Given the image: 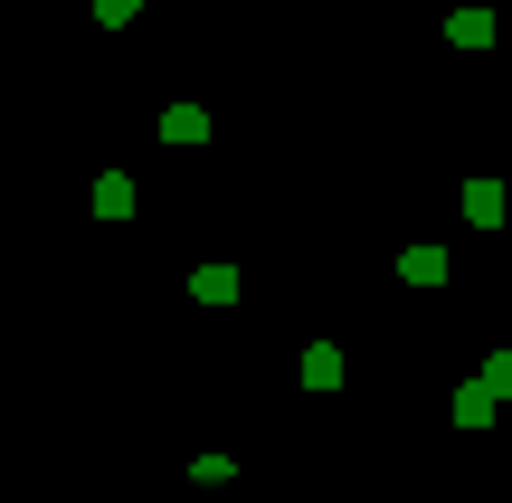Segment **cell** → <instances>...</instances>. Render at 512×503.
<instances>
[{
  "instance_id": "1",
  "label": "cell",
  "mask_w": 512,
  "mask_h": 503,
  "mask_svg": "<svg viewBox=\"0 0 512 503\" xmlns=\"http://www.w3.org/2000/svg\"><path fill=\"white\" fill-rule=\"evenodd\" d=\"M162 143H209V114L200 105H162Z\"/></svg>"
},
{
  "instance_id": "2",
  "label": "cell",
  "mask_w": 512,
  "mask_h": 503,
  "mask_svg": "<svg viewBox=\"0 0 512 503\" xmlns=\"http://www.w3.org/2000/svg\"><path fill=\"white\" fill-rule=\"evenodd\" d=\"M465 219H475V228H503V181H465Z\"/></svg>"
},
{
  "instance_id": "7",
  "label": "cell",
  "mask_w": 512,
  "mask_h": 503,
  "mask_svg": "<svg viewBox=\"0 0 512 503\" xmlns=\"http://www.w3.org/2000/svg\"><path fill=\"white\" fill-rule=\"evenodd\" d=\"M494 409H503V399L484 390V380H465V390H456V428H484V418H494Z\"/></svg>"
},
{
  "instance_id": "10",
  "label": "cell",
  "mask_w": 512,
  "mask_h": 503,
  "mask_svg": "<svg viewBox=\"0 0 512 503\" xmlns=\"http://www.w3.org/2000/svg\"><path fill=\"white\" fill-rule=\"evenodd\" d=\"M95 19H105V29H124V19H143V0H95Z\"/></svg>"
},
{
  "instance_id": "9",
  "label": "cell",
  "mask_w": 512,
  "mask_h": 503,
  "mask_svg": "<svg viewBox=\"0 0 512 503\" xmlns=\"http://www.w3.org/2000/svg\"><path fill=\"white\" fill-rule=\"evenodd\" d=\"M484 390H494V399H512V352H494V361H484Z\"/></svg>"
},
{
  "instance_id": "6",
  "label": "cell",
  "mask_w": 512,
  "mask_h": 503,
  "mask_svg": "<svg viewBox=\"0 0 512 503\" xmlns=\"http://www.w3.org/2000/svg\"><path fill=\"white\" fill-rule=\"evenodd\" d=\"M304 390H342V352H332V342L304 352Z\"/></svg>"
},
{
  "instance_id": "5",
  "label": "cell",
  "mask_w": 512,
  "mask_h": 503,
  "mask_svg": "<svg viewBox=\"0 0 512 503\" xmlns=\"http://www.w3.org/2000/svg\"><path fill=\"white\" fill-rule=\"evenodd\" d=\"M190 295H200V304H238V266H200Z\"/></svg>"
},
{
  "instance_id": "8",
  "label": "cell",
  "mask_w": 512,
  "mask_h": 503,
  "mask_svg": "<svg viewBox=\"0 0 512 503\" xmlns=\"http://www.w3.org/2000/svg\"><path fill=\"white\" fill-rule=\"evenodd\" d=\"M399 276H408V285H446V247H408Z\"/></svg>"
},
{
  "instance_id": "4",
  "label": "cell",
  "mask_w": 512,
  "mask_h": 503,
  "mask_svg": "<svg viewBox=\"0 0 512 503\" xmlns=\"http://www.w3.org/2000/svg\"><path fill=\"white\" fill-rule=\"evenodd\" d=\"M95 219H133V181H124V171L95 181Z\"/></svg>"
},
{
  "instance_id": "3",
  "label": "cell",
  "mask_w": 512,
  "mask_h": 503,
  "mask_svg": "<svg viewBox=\"0 0 512 503\" xmlns=\"http://www.w3.org/2000/svg\"><path fill=\"white\" fill-rule=\"evenodd\" d=\"M446 38H456V48H494V10H456Z\"/></svg>"
}]
</instances>
